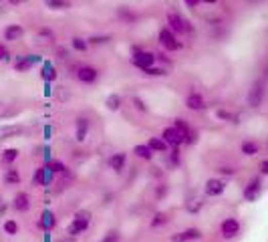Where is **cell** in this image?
Segmentation results:
<instances>
[{"mask_svg":"<svg viewBox=\"0 0 268 242\" xmlns=\"http://www.w3.org/2000/svg\"><path fill=\"white\" fill-rule=\"evenodd\" d=\"M109 41H111V36H109V34H93V36H89V39H87V43H89L91 47H99V45H107Z\"/></svg>","mask_w":268,"mask_h":242,"instance_id":"34","label":"cell"},{"mask_svg":"<svg viewBox=\"0 0 268 242\" xmlns=\"http://www.w3.org/2000/svg\"><path fill=\"white\" fill-rule=\"evenodd\" d=\"M101 242H119V234H117L115 230H111V232H107V234L103 236V240Z\"/></svg>","mask_w":268,"mask_h":242,"instance_id":"43","label":"cell"},{"mask_svg":"<svg viewBox=\"0 0 268 242\" xmlns=\"http://www.w3.org/2000/svg\"><path fill=\"white\" fill-rule=\"evenodd\" d=\"M0 59H2V61H10V53L6 51L4 45H0Z\"/></svg>","mask_w":268,"mask_h":242,"instance_id":"48","label":"cell"},{"mask_svg":"<svg viewBox=\"0 0 268 242\" xmlns=\"http://www.w3.org/2000/svg\"><path fill=\"white\" fill-rule=\"evenodd\" d=\"M224 190H226V182H224V180H220V178H210V180L206 182V186H204V194L210 196V198H216V196H222Z\"/></svg>","mask_w":268,"mask_h":242,"instance_id":"12","label":"cell"},{"mask_svg":"<svg viewBox=\"0 0 268 242\" xmlns=\"http://www.w3.org/2000/svg\"><path fill=\"white\" fill-rule=\"evenodd\" d=\"M133 105H135V109H139V111H147V107H145V103H143V99H139V97H133Z\"/></svg>","mask_w":268,"mask_h":242,"instance_id":"46","label":"cell"},{"mask_svg":"<svg viewBox=\"0 0 268 242\" xmlns=\"http://www.w3.org/2000/svg\"><path fill=\"white\" fill-rule=\"evenodd\" d=\"M262 99H264V81L258 79V81H254V85L250 87L246 103H248V107L258 109L260 105H262Z\"/></svg>","mask_w":268,"mask_h":242,"instance_id":"2","label":"cell"},{"mask_svg":"<svg viewBox=\"0 0 268 242\" xmlns=\"http://www.w3.org/2000/svg\"><path fill=\"white\" fill-rule=\"evenodd\" d=\"M53 125H51V123H47V125H45V127H43V137H45V141H51V139H53Z\"/></svg>","mask_w":268,"mask_h":242,"instance_id":"41","label":"cell"},{"mask_svg":"<svg viewBox=\"0 0 268 242\" xmlns=\"http://www.w3.org/2000/svg\"><path fill=\"white\" fill-rule=\"evenodd\" d=\"M53 95V83L45 81V97H51Z\"/></svg>","mask_w":268,"mask_h":242,"instance_id":"49","label":"cell"},{"mask_svg":"<svg viewBox=\"0 0 268 242\" xmlns=\"http://www.w3.org/2000/svg\"><path fill=\"white\" fill-rule=\"evenodd\" d=\"M54 226H56V216H54L53 210H43V214H41V220H39V228H43V232L45 230H53Z\"/></svg>","mask_w":268,"mask_h":242,"instance_id":"17","label":"cell"},{"mask_svg":"<svg viewBox=\"0 0 268 242\" xmlns=\"http://www.w3.org/2000/svg\"><path fill=\"white\" fill-rule=\"evenodd\" d=\"M143 73H145V75H149V77H165V75H167V71H165V69L156 67V65H154V67H149V69H145Z\"/></svg>","mask_w":268,"mask_h":242,"instance_id":"38","label":"cell"},{"mask_svg":"<svg viewBox=\"0 0 268 242\" xmlns=\"http://www.w3.org/2000/svg\"><path fill=\"white\" fill-rule=\"evenodd\" d=\"M260 192H262V180H260V178H252V180L246 184L242 196H244L246 202H254V200L260 196Z\"/></svg>","mask_w":268,"mask_h":242,"instance_id":"7","label":"cell"},{"mask_svg":"<svg viewBox=\"0 0 268 242\" xmlns=\"http://www.w3.org/2000/svg\"><path fill=\"white\" fill-rule=\"evenodd\" d=\"M36 63H43V57L41 54H18L16 59H14V69L18 71V73H27L28 69L32 67V65H36Z\"/></svg>","mask_w":268,"mask_h":242,"instance_id":"4","label":"cell"},{"mask_svg":"<svg viewBox=\"0 0 268 242\" xmlns=\"http://www.w3.org/2000/svg\"><path fill=\"white\" fill-rule=\"evenodd\" d=\"M206 206V198L202 194H192L186 200V212L188 214H200Z\"/></svg>","mask_w":268,"mask_h":242,"instance_id":"11","label":"cell"},{"mask_svg":"<svg viewBox=\"0 0 268 242\" xmlns=\"http://www.w3.org/2000/svg\"><path fill=\"white\" fill-rule=\"evenodd\" d=\"M174 127L186 134V132H188V129H189V123H188V121H184V119H176V123H174Z\"/></svg>","mask_w":268,"mask_h":242,"instance_id":"42","label":"cell"},{"mask_svg":"<svg viewBox=\"0 0 268 242\" xmlns=\"http://www.w3.org/2000/svg\"><path fill=\"white\" fill-rule=\"evenodd\" d=\"M0 61H2V59H0Z\"/></svg>","mask_w":268,"mask_h":242,"instance_id":"57","label":"cell"},{"mask_svg":"<svg viewBox=\"0 0 268 242\" xmlns=\"http://www.w3.org/2000/svg\"><path fill=\"white\" fill-rule=\"evenodd\" d=\"M200 238H202V232L198 228H188V230L171 234V242H192V240H200Z\"/></svg>","mask_w":268,"mask_h":242,"instance_id":"14","label":"cell"},{"mask_svg":"<svg viewBox=\"0 0 268 242\" xmlns=\"http://www.w3.org/2000/svg\"><path fill=\"white\" fill-rule=\"evenodd\" d=\"M186 134H188V132H186ZM186 134L180 132V129H176V127H165L163 134H161V139H163L169 147H180V145L184 143V139H186Z\"/></svg>","mask_w":268,"mask_h":242,"instance_id":"5","label":"cell"},{"mask_svg":"<svg viewBox=\"0 0 268 242\" xmlns=\"http://www.w3.org/2000/svg\"><path fill=\"white\" fill-rule=\"evenodd\" d=\"M41 65H43V67H41V79L53 83V81L56 79V69H54V65L51 61H43Z\"/></svg>","mask_w":268,"mask_h":242,"instance_id":"20","label":"cell"},{"mask_svg":"<svg viewBox=\"0 0 268 242\" xmlns=\"http://www.w3.org/2000/svg\"><path fill=\"white\" fill-rule=\"evenodd\" d=\"M184 2H186V4H188L189 8H194V6H196V4H198V2H200V0H184Z\"/></svg>","mask_w":268,"mask_h":242,"instance_id":"54","label":"cell"},{"mask_svg":"<svg viewBox=\"0 0 268 242\" xmlns=\"http://www.w3.org/2000/svg\"><path fill=\"white\" fill-rule=\"evenodd\" d=\"M43 240H45V242H53V236H51V230H45V234H43Z\"/></svg>","mask_w":268,"mask_h":242,"instance_id":"53","label":"cell"},{"mask_svg":"<svg viewBox=\"0 0 268 242\" xmlns=\"http://www.w3.org/2000/svg\"><path fill=\"white\" fill-rule=\"evenodd\" d=\"M133 65L137 69L145 71V69H149V67L156 65V54L147 53V51H139L137 54H133Z\"/></svg>","mask_w":268,"mask_h":242,"instance_id":"13","label":"cell"},{"mask_svg":"<svg viewBox=\"0 0 268 242\" xmlns=\"http://www.w3.org/2000/svg\"><path fill=\"white\" fill-rule=\"evenodd\" d=\"M4 234H8V236H16L18 234V224H16V220H12V218H8V220H4Z\"/></svg>","mask_w":268,"mask_h":242,"instance_id":"33","label":"cell"},{"mask_svg":"<svg viewBox=\"0 0 268 242\" xmlns=\"http://www.w3.org/2000/svg\"><path fill=\"white\" fill-rule=\"evenodd\" d=\"M34 41L36 43H45V45H49V43H53L54 41V34H53V30H49V28H41L39 32H36V36H34Z\"/></svg>","mask_w":268,"mask_h":242,"instance_id":"27","label":"cell"},{"mask_svg":"<svg viewBox=\"0 0 268 242\" xmlns=\"http://www.w3.org/2000/svg\"><path fill=\"white\" fill-rule=\"evenodd\" d=\"M4 184L6 186H18L21 184V174H18V170L16 167H12V165H8V170L4 172Z\"/></svg>","mask_w":268,"mask_h":242,"instance_id":"22","label":"cell"},{"mask_svg":"<svg viewBox=\"0 0 268 242\" xmlns=\"http://www.w3.org/2000/svg\"><path fill=\"white\" fill-rule=\"evenodd\" d=\"M242 154L244 156H256L258 154V150H260V145L256 143V141H252V139H246L244 143H242Z\"/></svg>","mask_w":268,"mask_h":242,"instance_id":"30","label":"cell"},{"mask_svg":"<svg viewBox=\"0 0 268 242\" xmlns=\"http://www.w3.org/2000/svg\"><path fill=\"white\" fill-rule=\"evenodd\" d=\"M167 28H169L174 34H184V32H189V30H192L189 23H186L178 12H167Z\"/></svg>","mask_w":268,"mask_h":242,"instance_id":"3","label":"cell"},{"mask_svg":"<svg viewBox=\"0 0 268 242\" xmlns=\"http://www.w3.org/2000/svg\"><path fill=\"white\" fill-rule=\"evenodd\" d=\"M218 172L224 174V176H234L238 170H234V167H218Z\"/></svg>","mask_w":268,"mask_h":242,"instance_id":"47","label":"cell"},{"mask_svg":"<svg viewBox=\"0 0 268 242\" xmlns=\"http://www.w3.org/2000/svg\"><path fill=\"white\" fill-rule=\"evenodd\" d=\"M32 182H34L36 186H41V182H43V167H36V170H34V176H32Z\"/></svg>","mask_w":268,"mask_h":242,"instance_id":"44","label":"cell"},{"mask_svg":"<svg viewBox=\"0 0 268 242\" xmlns=\"http://www.w3.org/2000/svg\"><path fill=\"white\" fill-rule=\"evenodd\" d=\"M186 105H188V109H192V111H202V109L206 107L204 97H202L200 93H189L188 97H186Z\"/></svg>","mask_w":268,"mask_h":242,"instance_id":"21","label":"cell"},{"mask_svg":"<svg viewBox=\"0 0 268 242\" xmlns=\"http://www.w3.org/2000/svg\"><path fill=\"white\" fill-rule=\"evenodd\" d=\"M200 2H206V4H214L216 0H200Z\"/></svg>","mask_w":268,"mask_h":242,"instance_id":"56","label":"cell"},{"mask_svg":"<svg viewBox=\"0 0 268 242\" xmlns=\"http://www.w3.org/2000/svg\"><path fill=\"white\" fill-rule=\"evenodd\" d=\"M216 117H218V119H222V121H230V123H240V121H238V115H234V113H230V111H226V109H220V111L216 113Z\"/></svg>","mask_w":268,"mask_h":242,"instance_id":"35","label":"cell"},{"mask_svg":"<svg viewBox=\"0 0 268 242\" xmlns=\"http://www.w3.org/2000/svg\"><path fill=\"white\" fill-rule=\"evenodd\" d=\"M89 132H91V121L85 119V117H79L75 121V137H77V141H85Z\"/></svg>","mask_w":268,"mask_h":242,"instance_id":"16","label":"cell"},{"mask_svg":"<svg viewBox=\"0 0 268 242\" xmlns=\"http://www.w3.org/2000/svg\"><path fill=\"white\" fill-rule=\"evenodd\" d=\"M41 167H43V182H41V186H43V188H49L54 180L53 167H51V163H45V165H41Z\"/></svg>","mask_w":268,"mask_h":242,"instance_id":"26","label":"cell"},{"mask_svg":"<svg viewBox=\"0 0 268 242\" xmlns=\"http://www.w3.org/2000/svg\"><path fill=\"white\" fill-rule=\"evenodd\" d=\"M16 158H18V150L16 147H6L2 152V163L4 165H12L16 161Z\"/></svg>","mask_w":268,"mask_h":242,"instance_id":"28","label":"cell"},{"mask_svg":"<svg viewBox=\"0 0 268 242\" xmlns=\"http://www.w3.org/2000/svg\"><path fill=\"white\" fill-rule=\"evenodd\" d=\"M121 105H123L121 95H117V93H111V95H107V99H105V107H107L109 111H119Z\"/></svg>","mask_w":268,"mask_h":242,"instance_id":"25","label":"cell"},{"mask_svg":"<svg viewBox=\"0 0 268 242\" xmlns=\"http://www.w3.org/2000/svg\"><path fill=\"white\" fill-rule=\"evenodd\" d=\"M25 36V28L21 25H8L4 28V41L8 43H14V41H21Z\"/></svg>","mask_w":268,"mask_h":242,"instance_id":"18","label":"cell"},{"mask_svg":"<svg viewBox=\"0 0 268 242\" xmlns=\"http://www.w3.org/2000/svg\"><path fill=\"white\" fill-rule=\"evenodd\" d=\"M117 14H119V18H123L125 23H129V25H133L135 21H137V14L131 12L127 6H121V8H117Z\"/></svg>","mask_w":268,"mask_h":242,"instance_id":"31","label":"cell"},{"mask_svg":"<svg viewBox=\"0 0 268 242\" xmlns=\"http://www.w3.org/2000/svg\"><path fill=\"white\" fill-rule=\"evenodd\" d=\"M43 158H45V163H51V161H53V152H51L49 145L43 147Z\"/></svg>","mask_w":268,"mask_h":242,"instance_id":"45","label":"cell"},{"mask_svg":"<svg viewBox=\"0 0 268 242\" xmlns=\"http://www.w3.org/2000/svg\"><path fill=\"white\" fill-rule=\"evenodd\" d=\"M160 43L167 51H180L182 49V43L178 41V36L169 28H161L160 30Z\"/></svg>","mask_w":268,"mask_h":242,"instance_id":"6","label":"cell"},{"mask_svg":"<svg viewBox=\"0 0 268 242\" xmlns=\"http://www.w3.org/2000/svg\"><path fill=\"white\" fill-rule=\"evenodd\" d=\"M165 222H167V214H165V212H156V216L151 218V228L163 226Z\"/></svg>","mask_w":268,"mask_h":242,"instance_id":"37","label":"cell"},{"mask_svg":"<svg viewBox=\"0 0 268 242\" xmlns=\"http://www.w3.org/2000/svg\"><path fill=\"white\" fill-rule=\"evenodd\" d=\"M18 113H21V109L0 99V119H12V117H16Z\"/></svg>","mask_w":268,"mask_h":242,"instance_id":"23","label":"cell"},{"mask_svg":"<svg viewBox=\"0 0 268 242\" xmlns=\"http://www.w3.org/2000/svg\"><path fill=\"white\" fill-rule=\"evenodd\" d=\"M198 141V132H194L192 127L188 129V134H186V139H184V143H188V145H194Z\"/></svg>","mask_w":268,"mask_h":242,"instance_id":"40","label":"cell"},{"mask_svg":"<svg viewBox=\"0 0 268 242\" xmlns=\"http://www.w3.org/2000/svg\"><path fill=\"white\" fill-rule=\"evenodd\" d=\"M133 154L137 158H141V160H154V152L149 150V145L145 143V145H135L133 147Z\"/></svg>","mask_w":268,"mask_h":242,"instance_id":"29","label":"cell"},{"mask_svg":"<svg viewBox=\"0 0 268 242\" xmlns=\"http://www.w3.org/2000/svg\"><path fill=\"white\" fill-rule=\"evenodd\" d=\"M6 4H10V6H18V4H25L27 0H4Z\"/></svg>","mask_w":268,"mask_h":242,"instance_id":"51","label":"cell"},{"mask_svg":"<svg viewBox=\"0 0 268 242\" xmlns=\"http://www.w3.org/2000/svg\"><path fill=\"white\" fill-rule=\"evenodd\" d=\"M45 4H47V8H51V10H67V8H71V2H69V0H45Z\"/></svg>","mask_w":268,"mask_h":242,"instance_id":"32","label":"cell"},{"mask_svg":"<svg viewBox=\"0 0 268 242\" xmlns=\"http://www.w3.org/2000/svg\"><path fill=\"white\" fill-rule=\"evenodd\" d=\"M91 212L89 210H79V212H75V218H73V222L69 224V228H67V234L71 236V238H75V236H79L83 234L89 226H91Z\"/></svg>","mask_w":268,"mask_h":242,"instance_id":"1","label":"cell"},{"mask_svg":"<svg viewBox=\"0 0 268 242\" xmlns=\"http://www.w3.org/2000/svg\"><path fill=\"white\" fill-rule=\"evenodd\" d=\"M220 232H222V236H224L226 240H230V238L238 236V232H240V222H238L236 218H226V220L222 222V226H220Z\"/></svg>","mask_w":268,"mask_h":242,"instance_id":"8","label":"cell"},{"mask_svg":"<svg viewBox=\"0 0 268 242\" xmlns=\"http://www.w3.org/2000/svg\"><path fill=\"white\" fill-rule=\"evenodd\" d=\"M25 132L27 129L23 125H18V123H4V125H0V141L21 137V135H25Z\"/></svg>","mask_w":268,"mask_h":242,"instance_id":"9","label":"cell"},{"mask_svg":"<svg viewBox=\"0 0 268 242\" xmlns=\"http://www.w3.org/2000/svg\"><path fill=\"white\" fill-rule=\"evenodd\" d=\"M51 167H53L54 174H67V165H65L63 161H59V160L51 161Z\"/></svg>","mask_w":268,"mask_h":242,"instance_id":"39","label":"cell"},{"mask_svg":"<svg viewBox=\"0 0 268 242\" xmlns=\"http://www.w3.org/2000/svg\"><path fill=\"white\" fill-rule=\"evenodd\" d=\"M59 242H77V240H75V238H71V236H69V238H63V240H59Z\"/></svg>","mask_w":268,"mask_h":242,"instance_id":"55","label":"cell"},{"mask_svg":"<svg viewBox=\"0 0 268 242\" xmlns=\"http://www.w3.org/2000/svg\"><path fill=\"white\" fill-rule=\"evenodd\" d=\"M6 210H8V204H6V202H4V198L0 196V218L6 214Z\"/></svg>","mask_w":268,"mask_h":242,"instance_id":"50","label":"cell"},{"mask_svg":"<svg viewBox=\"0 0 268 242\" xmlns=\"http://www.w3.org/2000/svg\"><path fill=\"white\" fill-rule=\"evenodd\" d=\"M147 145H149V150H151L154 154H156V152H158V154H163V152H167V150H169V145H167L161 137H151V139L147 141Z\"/></svg>","mask_w":268,"mask_h":242,"instance_id":"24","label":"cell"},{"mask_svg":"<svg viewBox=\"0 0 268 242\" xmlns=\"http://www.w3.org/2000/svg\"><path fill=\"white\" fill-rule=\"evenodd\" d=\"M77 79L81 83H85V85H91V83H95L99 79V71L95 67H91V65H83V67L77 69Z\"/></svg>","mask_w":268,"mask_h":242,"instance_id":"10","label":"cell"},{"mask_svg":"<svg viewBox=\"0 0 268 242\" xmlns=\"http://www.w3.org/2000/svg\"><path fill=\"white\" fill-rule=\"evenodd\" d=\"M71 47H73L75 51H79V53H85V51L89 49V43H87V39H81V36H73V41H71Z\"/></svg>","mask_w":268,"mask_h":242,"instance_id":"36","label":"cell"},{"mask_svg":"<svg viewBox=\"0 0 268 242\" xmlns=\"http://www.w3.org/2000/svg\"><path fill=\"white\" fill-rule=\"evenodd\" d=\"M260 172H262L264 176H268V160H264L262 163H260Z\"/></svg>","mask_w":268,"mask_h":242,"instance_id":"52","label":"cell"},{"mask_svg":"<svg viewBox=\"0 0 268 242\" xmlns=\"http://www.w3.org/2000/svg\"><path fill=\"white\" fill-rule=\"evenodd\" d=\"M12 208L16 212H28V208H30V196H28L27 192H18L12 198Z\"/></svg>","mask_w":268,"mask_h":242,"instance_id":"15","label":"cell"},{"mask_svg":"<svg viewBox=\"0 0 268 242\" xmlns=\"http://www.w3.org/2000/svg\"><path fill=\"white\" fill-rule=\"evenodd\" d=\"M125 163H127V156L125 154H113L111 158H109V165H111V170L115 172V174H121L123 172V167H125Z\"/></svg>","mask_w":268,"mask_h":242,"instance_id":"19","label":"cell"}]
</instances>
